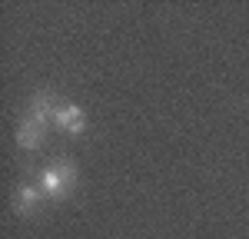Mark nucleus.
Segmentation results:
<instances>
[{
    "instance_id": "1",
    "label": "nucleus",
    "mask_w": 249,
    "mask_h": 239,
    "mask_svg": "<svg viewBox=\"0 0 249 239\" xmlns=\"http://www.w3.org/2000/svg\"><path fill=\"white\" fill-rule=\"evenodd\" d=\"M77 179H80L77 163H73L70 156H57L37 173V186H40V193H43L47 199H57L60 203V199H67L70 193H73Z\"/></svg>"
},
{
    "instance_id": "2",
    "label": "nucleus",
    "mask_w": 249,
    "mask_h": 239,
    "mask_svg": "<svg viewBox=\"0 0 249 239\" xmlns=\"http://www.w3.org/2000/svg\"><path fill=\"white\" fill-rule=\"evenodd\" d=\"M53 126H57V130H63L67 137H80V133L87 130V113L80 110L77 103H70V100L60 97L57 110H53Z\"/></svg>"
},
{
    "instance_id": "3",
    "label": "nucleus",
    "mask_w": 249,
    "mask_h": 239,
    "mask_svg": "<svg viewBox=\"0 0 249 239\" xmlns=\"http://www.w3.org/2000/svg\"><path fill=\"white\" fill-rule=\"evenodd\" d=\"M17 146L20 150H40L43 146V139H47V126L40 123V120H34L30 113H23V117L17 120Z\"/></svg>"
},
{
    "instance_id": "4",
    "label": "nucleus",
    "mask_w": 249,
    "mask_h": 239,
    "mask_svg": "<svg viewBox=\"0 0 249 239\" xmlns=\"http://www.w3.org/2000/svg\"><path fill=\"white\" fill-rule=\"evenodd\" d=\"M60 97L53 93V90H37L34 97H30V103H27V113L34 120H40L43 126H50L53 123V110H57Z\"/></svg>"
},
{
    "instance_id": "5",
    "label": "nucleus",
    "mask_w": 249,
    "mask_h": 239,
    "mask_svg": "<svg viewBox=\"0 0 249 239\" xmlns=\"http://www.w3.org/2000/svg\"><path fill=\"white\" fill-rule=\"evenodd\" d=\"M40 199H43V193H40L37 183H20L17 189H14V209H17L20 216H34L40 209Z\"/></svg>"
}]
</instances>
